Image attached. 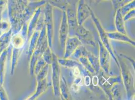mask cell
<instances>
[{
    "instance_id": "obj_16",
    "label": "cell",
    "mask_w": 135,
    "mask_h": 100,
    "mask_svg": "<svg viewBox=\"0 0 135 100\" xmlns=\"http://www.w3.org/2000/svg\"><path fill=\"white\" fill-rule=\"evenodd\" d=\"M57 61L60 65L70 68H74L76 66H78V65H81L78 62L71 59H68V58L57 59Z\"/></svg>"
},
{
    "instance_id": "obj_25",
    "label": "cell",
    "mask_w": 135,
    "mask_h": 100,
    "mask_svg": "<svg viewBox=\"0 0 135 100\" xmlns=\"http://www.w3.org/2000/svg\"><path fill=\"white\" fill-rule=\"evenodd\" d=\"M36 62L37 63L36 64V66L35 67L34 73L35 74V75H37L38 73L40 72V71L41 70V69L44 67V66L46 64V63L43 59V58L41 57L40 58L38 61Z\"/></svg>"
},
{
    "instance_id": "obj_13",
    "label": "cell",
    "mask_w": 135,
    "mask_h": 100,
    "mask_svg": "<svg viewBox=\"0 0 135 100\" xmlns=\"http://www.w3.org/2000/svg\"><path fill=\"white\" fill-rule=\"evenodd\" d=\"M37 82H38V85H37L36 91L33 96L30 97L29 99L33 100L38 98L40 95L42 94L43 93L45 92L48 87L49 85H48L46 78H45L41 80L38 81Z\"/></svg>"
},
{
    "instance_id": "obj_10",
    "label": "cell",
    "mask_w": 135,
    "mask_h": 100,
    "mask_svg": "<svg viewBox=\"0 0 135 100\" xmlns=\"http://www.w3.org/2000/svg\"><path fill=\"white\" fill-rule=\"evenodd\" d=\"M72 33L75 34V36H77L82 43H85L90 45H94V42L92 41L89 32L84 28L83 27V25H78L70 33Z\"/></svg>"
},
{
    "instance_id": "obj_28",
    "label": "cell",
    "mask_w": 135,
    "mask_h": 100,
    "mask_svg": "<svg viewBox=\"0 0 135 100\" xmlns=\"http://www.w3.org/2000/svg\"><path fill=\"white\" fill-rule=\"evenodd\" d=\"M85 85L87 86H89L90 84V78L88 76H86L85 77Z\"/></svg>"
},
{
    "instance_id": "obj_2",
    "label": "cell",
    "mask_w": 135,
    "mask_h": 100,
    "mask_svg": "<svg viewBox=\"0 0 135 100\" xmlns=\"http://www.w3.org/2000/svg\"><path fill=\"white\" fill-rule=\"evenodd\" d=\"M119 68L122 71V81L127 90V96L129 98H131L135 94V89L134 86V78L129 71L128 66L124 63L123 60L118 58Z\"/></svg>"
},
{
    "instance_id": "obj_4",
    "label": "cell",
    "mask_w": 135,
    "mask_h": 100,
    "mask_svg": "<svg viewBox=\"0 0 135 100\" xmlns=\"http://www.w3.org/2000/svg\"><path fill=\"white\" fill-rule=\"evenodd\" d=\"M57 57L52 53V61L51 65H52V84L54 93L55 96H59L60 94V82L61 79V69L60 64L57 61Z\"/></svg>"
},
{
    "instance_id": "obj_22",
    "label": "cell",
    "mask_w": 135,
    "mask_h": 100,
    "mask_svg": "<svg viewBox=\"0 0 135 100\" xmlns=\"http://www.w3.org/2000/svg\"><path fill=\"white\" fill-rule=\"evenodd\" d=\"M133 9H135V2L134 1L131 2V3H129V4L126 5L125 6H123V7L120 8V12L123 17L128 12H129L130 11Z\"/></svg>"
},
{
    "instance_id": "obj_6",
    "label": "cell",
    "mask_w": 135,
    "mask_h": 100,
    "mask_svg": "<svg viewBox=\"0 0 135 100\" xmlns=\"http://www.w3.org/2000/svg\"><path fill=\"white\" fill-rule=\"evenodd\" d=\"M91 9L85 3L84 0H80L77 7L76 18L79 26L83 25L85 21L91 16Z\"/></svg>"
},
{
    "instance_id": "obj_1",
    "label": "cell",
    "mask_w": 135,
    "mask_h": 100,
    "mask_svg": "<svg viewBox=\"0 0 135 100\" xmlns=\"http://www.w3.org/2000/svg\"><path fill=\"white\" fill-rule=\"evenodd\" d=\"M90 16L91 17V18L95 25L96 28L97 29V31L99 34V36L100 38V41H101L102 44L103 45L104 47L109 52L110 56L114 59L116 64L119 68V65L118 60L117 57L115 56V54L114 53L112 47V46L110 44L109 38L107 36V33L105 32V30L101 26V23L100 22L99 19L97 18V17L94 14V12L92 10H91Z\"/></svg>"
},
{
    "instance_id": "obj_24",
    "label": "cell",
    "mask_w": 135,
    "mask_h": 100,
    "mask_svg": "<svg viewBox=\"0 0 135 100\" xmlns=\"http://www.w3.org/2000/svg\"><path fill=\"white\" fill-rule=\"evenodd\" d=\"M132 0H112L113 6L115 9H120L131 2Z\"/></svg>"
},
{
    "instance_id": "obj_19",
    "label": "cell",
    "mask_w": 135,
    "mask_h": 100,
    "mask_svg": "<svg viewBox=\"0 0 135 100\" xmlns=\"http://www.w3.org/2000/svg\"><path fill=\"white\" fill-rule=\"evenodd\" d=\"M51 49L49 47H48L44 52L42 56L46 64L49 65H51L52 61V53L51 51Z\"/></svg>"
},
{
    "instance_id": "obj_3",
    "label": "cell",
    "mask_w": 135,
    "mask_h": 100,
    "mask_svg": "<svg viewBox=\"0 0 135 100\" xmlns=\"http://www.w3.org/2000/svg\"><path fill=\"white\" fill-rule=\"evenodd\" d=\"M45 24L46 36L49 47L51 48L52 44L54 25L52 7L50 4H47L45 10Z\"/></svg>"
},
{
    "instance_id": "obj_7",
    "label": "cell",
    "mask_w": 135,
    "mask_h": 100,
    "mask_svg": "<svg viewBox=\"0 0 135 100\" xmlns=\"http://www.w3.org/2000/svg\"><path fill=\"white\" fill-rule=\"evenodd\" d=\"M81 45H82V43L77 36L67 38L65 46V52L64 58H69L73 55L78 47Z\"/></svg>"
},
{
    "instance_id": "obj_8",
    "label": "cell",
    "mask_w": 135,
    "mask_h": 100,
    "mask_svg": "<svg viewBox=\"0 0 135 100\" xmlns=\"http://www.w3.org/2000/svg\"><path fill=\"white\" fill-rule=\"evenodd\" d=\"M98 84L101 86L103 90L106 91V93L108 94V92H110V90L113 85L115 84L122 83V78L121 77H110L106 78L104 75H100L99 77Z\"/></svg>"
},
{
    "instance_id": "obj_5",
    "label": "cell",
    "mask_w": 135,
    "mask_h": 100,
    "mask_svg": "<svg viewBox=\"0 0 135 100\" xmlns=\"http://www.w3.org/2000/svg\"><path fill=\"white\" fill-rule=\"evenodd\" d=\"M98 44L99 47V58L98 59L100 67H101L104 72L108 74L110 66V55L103 45L102 44L100 40H99Z\"/></svg>"
},
{
    "instance_id": "obj_18",
    "label": "cell",
    "mask_w": 135,
    "mask_h": 100,
    "mask_svg": "<svg viewBox=\"0 0 135 100\" xmlns=\"http://www.w3.org/2000/svg\"><path fill=\"white\" fill-rule=\"evenodd\" d=\"M79 63H81V65L84 67L87 71H88L91 74L95 73V70L91 65L89 61L88 60V58L85 56H81L78 58Z\"/></svg>"
},
{
    "instance_id": "obj_14",
    "label": "cell",
    "mask_w": 135,
    "mask_h": 100,
    "mask_svg": "<svg viewBox=\"0 0 135 100\" xmlns=\"http://www.w3.org/2000/svg\"><path fill=\"white\" fill-rule=\"evenodd\" d=\"M110 94L112 98L114 100H121L122 99V91L121 87L119 84H114L110 90Z\"/></svg>"
},
{
    "instance_id": "obj_12",
    "label": "cell",
    "mask_w": 135,
    "mask_h": 100,
    "mask_svg": "<svg viewBox=\"0 0 135 100\" xmlns=\"http://www.w3.org/2000/svg\"><path fill=\"white\" fill-rule=\"evenodd\" d=\"M114 22L115 26L117 31L121 33L127 34L124 25L125 22L124 21V18L120 12V9H118L117 10L115 15Z\"/></svg>"
},
{
    "instance_id": "obj_15",
    "label": "cell",
    "mask_w": 135,
    "mask_h": 100,
    "mask_svg": "<svg viewBox=\"0 0 135 100\" xmlns=\"http://www.w3.org/2000/svg\"><path fill=\"white\" fill-rule=\"evenodd\" d=\"M60 94L62 95V97L65 99H69V92L68 88L67 85L64 78L61 77L60 82Z\"/></svg>"
},
{
    "instance_id": "obj_11",
    "label": "cell",
    "mask_w": 135,
    "mask_h": 100,
    "mask_svg": "<svg viewBox=\"0 0 135 100\" xmlns=\"http://www.w3.org/2000/svg\"><path fill=\"white\" fill-rule=\"evenodd\" d=\"M107 35L109 39L129 43V44L132 45L133 46H135V41L130 39L127 34L121 33L117 31L114 32L107 33Z\"/></svg>"
},
{
    "instance_id": "obj_21",
    "label": "cell",
    "mask_w": 135,
    "mask_h": 100,
    "mask_svg": "<svg viewBox=\"0 0 135 100\" xmlns=\"http://www.w3.org/2000/svg\"><path fill=\"white\" fill-rule=\"evenodd\" d=\"M49 65L47 64H46L44 67H43L41 70L37 75V81L41 80L45 78H46V76L48 74L49 70Z\"/></svg>"
},
{
    "instance_id": "obj_23",
    "label": "cell",
    "mask_w": 135,
    "mask_h": 100,
    "mask_svg": "<svg viewBox=\"0 0 135 100\" xmlns=\"http://www.w3.org/2000/svg\"><path fill=\"white\" fill-rule=\"evenodd\" d=\"M40 34V31H36V32L34 34L32 39H31V40L30 50H29V53H30V55H31V54L32 53V52H33V51L34 49V48L36 46L37 40H38V38Z\"/></svg>"
},
{
    "instance_id": "obj_9",
    "label": "cell",
    "mask_w": 135,
    "mask_h": 100,
    "mask_svg": "<svg viewBox=\"0 0 135 100\" xmlns=\"http://www.w3.org/2000/svg\"><path fill=\"white\" fill-rule=\"evenodd\" d=\"M69 33V25L66 12H64L61 24L59 30V39L62 49H65L66 42Z\"/></svg>"
},
{
    "instance_id": "obj_17",
    "label": "cell",
    "mask_w": 135,
    "mask_h": 100,
    "mask_svg": "<svg viewBox=\"0 0 135 100\" xmlns=\"http://www.w3.org/2000/svg\"><path fill=\"white\" fill-rule=\"evenodd\" d=\"M40 13H41L40 9H38L35 13L34 16L32 18V20L30 23V24L29 25V33H28L29 37H30L32 35L33 31L35 29V28H36L37 21L40 14Z\"/></svg>"
},
{
    "instance_id": "obj_20",
    "label": "cell",
    "mask_w": 135,
    "mask_h": 100,
    "mask_svg": "<svg viewBox=\"0 0 135 100\" xmlns=\"http://www.w3.org/2000/svg\"><path fill=\"white\" fill-rule=\"evenodd\" d=\"M24 43V39L21 35H16L13 39V44L17 49L22 48Z\"/></svg>"
},
{
    "instance_id": "obj_26",
    "label": "cell",
    "mask_w": 135,
    "mask_h": 100,
    "mask_svg": "<svg viewBox=\"0 0 135 100\" xmlns=\"http://www.w3.org/2000/svg\"><path fill=\"white\" fill-rule=\"evenodd\" d=\"M135 9H133V10L130 11L129 12H128L126 15H125L124 17H123L124 21V22H127V21H129V20L135 18Z\"/></svg>"
},
{
    "instance_id": "obj_27",
    "label": "cell",
    "mask_w": 135,
    "mask_h": 100,
    "mask_svg": "<svg viewBox=\"0 0 135 100\" xmlns=\"http://www.w3.org/2000/svg\"><path fill=\"white\" fill-rule=\"evenodd\" d=\"M120 55L122 57H124V58H126V59H128L129 60V61L131 62V63H132V65H133V66L135 68V61L132 59V58H129V57H127V56H126V55H122V54H120Z\"/></svg>"
}]
</instances>
